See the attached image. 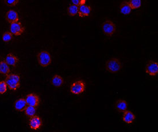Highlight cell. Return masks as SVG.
Wrapping results in <instances>:
<instances>
[{
  "instance_id": "d6986e66",
  "label": "cell",
  "mask_w": 158,
  "mask_h": 132,
  "mask_svg": "<svg viewBox=\"0 0 158 132\" xmlns=\"http://www.w3.org/2000/svg\"><path fill=\"white\" fill-rule=\"evenodd\" d=\"M25 116L29 118H32L35 116H36L37 112V108L31 106H27L25 108V110L24 111Z\"/></svg>"
},
{
  "instance_id": "4fadbf2b",
  "label": "cell",
  "mask_w": 158,
  "mask_h": 132,
  "mask_svg": "<svg viewBox=\"0 0 158 132\" xmlns=\"http://www.w3.org/2000/svg\"><path fill=\"white\" fill-rule=\"evenodd\" d=\"M123 121L127 124H132L136 120V116L133 112L129 110H127L123 112L122 117Z\"/></svg>"
},
{
  "instance_id": "5bb4252c",
  "label": "cell",
  "mask_w": 158,
  "mask_h": 132,
  "mask_svg": "<svg viewBox=\"0 0 158 132\" xmlns=\"http://www.w3.org/2000/svg\"><path fill=\"white\" fill-rule=\"evenodd\" d=\"M51 83L52 86L55 88L62 87L64 83V80L60 75L55 74L51 80Z\"/></svg>"
},
{
  "instance_id": "d4e9b609",
  "label": "cell",
  "mask_w": 158,
  "mask_h": 132,
  "mask_svg": "<svg viewBox=\"0 0 158 132\" xmlns=\"http://www.w3.org/2000/svg\"><path fill=\"white\" fill-rule=\"evenodd\" d=\"M71 2L73 4L79 7L82 5L86 4V0H71Z\"/></svg>"
},
{
  "instance_id": "5b68a950",
  "label": "cell",
  "mask_w": 158,
  "mask_h": 132,
  "mask_svg": "<svg viewBox=\"0 0 158 132\" xmlns=\"http://www.w3.org/2000/svg\"><path fill=\"white\" fill-rule=\"evenodd\" d=\"M101 29L106 36L111 37L116 31V25L112 21L106 20L102 24Z\"/></svg>"
},
{
  "instance_id": "e0dca14e",
  "label": "cell",
  "mask_w": 158,
  "mask_h": 132,
  "mask_svg": "<svg viewBox=\"0 0 158 132\" xmlns=\"http://www.w3.org/2000/svg\"><path fill=\"white\" fill-rule=\"evenodd\" d=\"M119 10L121 13L124 15H128L132 11V9H131L130 5L128 4V1H126V0L121 2Z\"/></svg>"
},
{
  "instance_id": "9c48e42d",
  "label": "cell",
  "mask_w": 158,
  "mask_h": 132,
  "mask_svg": "<svg viewBox=\"0 0 158 132\" xmlns=\"http://www.w3.org/2000/svg\"><path fill=\"white\" fill-rule=\"evenodd\" d=\"M43 121L42 118L38 116H35L30 118L29 121V128L33 130H38L42 128L43 126Z\"/></svg>"
},
{
  "instance_id": "7402d4cb",
  "label": "cell",
  "mask_w": 158,
  "mask_h": 132,
  "mask_svg": "<svg viewBox=\"0 0 158 132\" xmlns=\"http://www.w3.org/2000/svg\"><path fill=\"white\" fill-rule=\"evenodd\" d=\"M12 33H11L9 31H6L4 33H3L2 37V40L4 42H9L12 40L13 39Z\"/></svg>"
},
{
  "instance_id": "ffe728a7",
  "label": "cell",
  "mask_w": 158,
  "mask_h": 132,
  "mask_svg": "<svg viewBox=\"0 0 158 132\" xmlns=\"http://www.w3.org/2000/svg\"><path fill=\"white\" fill-rule=\"evenodd\" d=\"M79 7L75 5L70 4L67 8V13L68 15L70 16H75L78 13Z\"/></svg>"
},
{
  "instance_id": "9a60e30c",
  "label": "cell",
  "mask_w": 158,
  "mask_h": 132,
  "mask_svg": "<svg viewBox=\"0 0 158 132\" xmlns=\"http://www.w3.org/2000/svg\"><path fill=\"white\" fill-rule=\"evenodd\" d=\"M6 19L8 22L12 23L19 21V16L17 12L14 10H9L6 13Z\"/></svg>"
},
{
  "instance_id": "8992f818",
  "label": "cell",
  "mask_w": 158,
  "mask_h": 132,
  "mask_svg": "<svg viewBox=\"0 0 158 132\" xmlns=\"http://www.w3.org/2000/svg\"><path fill=\"white\" fill-rule=\"evenodd\" d=\"M145 71L150 76H156L158 74V62L154 61H148L146 64Z\"/></svg>"
},
{
  "instance_id": "52a82bcc",
  "label": "cell",
  "mask_w": 158,
  "mask_h": 132,
  "mask_svg": "<svg viewBox=\"0 0 158 132\" xmlns=\"http://www.w3.org/2000/svg\"><path fill=\"white\" fill-rule=\"evenodd\" d=\"M25 99L28 106L38 108L40 103V99L39 96L33 92L28 94L26 96Z\"/></svg>"
},
{
  "instance_id": "ba28073f",
  "label": "cell",
  "mask_w": 158,
  "mask_h": 132,
  "mask_svg": "<svg viewBox=\"0 0 158 132\" xmlns=\"http://www.w3.org/2000/svg\"><path fill=\"white\" fill-rule=\"evenodd\" d=\"M25 31L24 27L20 22L17 21L10 23V32L15 36H20L24 33Z\"/></svg>"
},
{
  "instance_id": "8fae6325",
  "label": "cell",
  "mask_w": 158,
  "mask_h": 132,
  "mask_svg": "<svg viewBox=\"0 0 158 132\" xmlns=\"http://www.w3.org/2000/svg\"><path fill=\"white\" fill-rule=\"evenodd\" d=\"M92 7L89 5H82L79 7L78 15L80 17H88L92 12Z\"/></svg>"
},
{
  "instance_id": "603a6c76",
  "label": "cell",
  "mask_w": 158,
  "mask_h": 132,
  "mask_svg": "<svg viewBox=\"0 0 158 132\" xmlns=\"http://www.w3.org/2000/svg\"><path fill=\"white\" fill-rule=\"evenodd\" d=\"M7 89H8V86L5 81V80L1 81H0V94L2 95L5 94L7 91Z\"/></svg>"
},
{
  "instance_id": "30bf717a",
  "label": "cell",
  "mask_w": 158,
  "mask_h": 132,
  "mask_svg": "<svg viewBox=\"0 0 158 132\" xmlns=\"http://www.w3.org/2000/svg\"><path fill=\"white\" fill-rule=\"evenodd\" d=\"M27 106L26 100L23 98L17 99L14 103V108L17 112H24Z\"/></svg>"
},
{
  "instance_id": "6da1fadb",
  "label": "cell",
  "mask_w": 158,
  "mask_h": 132,
  "mask_svg": "<svg viewBox=\"0 0 158 132\" xmlns=\"http://www.w3.org/2000/svg\"><path fill=\"white\" fill-rule=\"evenodd\" d=\"M105 69L109 73L115 74L118 73L122 69V63L118 58L113 57L109 59L105 62Z\"/></svg>"
},
{
  "instance_id": "7a4b0ae2",
  "label": "cell",
  "mask_w": 158,
  "mask_h": 132,
  "mask_svg": "<svg viewBox=\"0 0 158 132\" xmlns=\"http://www.w3.org/2000/svg\"><path fill=\"white\" fill-rule=\"evenodd\" d=\"M5 81L9 90L12 91H16L20 87V77L19 74H8Z\"/></svg>"
},
{
  "instance_id": "7c38bea8",
  "label": "cell",
  "mask_w": 158,
  "mask_h": 132,
  "mask_svg": "<svg viewBox=\"0 0 158 132\" xmlns=\"http://www.w3.org/2000/svg\"><path fill=\"white\" fill-rule=\"evenodd\" d=\"M116 110L119 112H124L128 108V104L124 99H118L115 103Z\"/></svg>"
},
{
  "instance_id": "3957f363",
  "label": "cell",
  "mask_w": 158,
  "mask_h": 132,
  "mask_svg": "<svg viewBox=\"0 0 158 132\" xmlns=\"http://www.w3.org/2000/svg\"><path fill=\"white\" fill-rule=\"evenodd\" d=\"M36 58L39 65L43 68L50 66L52 62V57L50 53L46 50L40 51L37 55Z\"/></svg>"
},
{
  "instance_id": "44dd1931",
  "label": "cell",
  "mask_w": 158,
  "mask_h": 132,
  "mask_svg": "<svg viewBox=\"0 0 158 132\" xmlns=\"http://www.w3.org/2000/svg\"><path fill=\"white\" fill-rule=\"evenodd\" d=\"M128 2L132 10L139 8L142 6V0H129Z\"/></svg>"
},
{
  "instance_id": "2e32d148",
  "label": "cell",
  "mask_w": 158,
  "mask_h": 132,
  "mask_svg": "<svg viewBox=\"0 0 158 132\" xmlns=\"http://www.w3.org/2000/svg\"><path fill=\"white\" fill-rule=\"evenodd\" d=\"M4 61L9 66H15L19 62V58L15 54L9 53L6 55Z\"/></svg>"
},
{
  "instance_id": "ac0fdd59",
  "label": "cell",
  "mask_w": 158,
  "mask_h": 132,
  "mask_svg": "<svg viewBox=\"0 0 158 132\" xmlns=\"http://www.w3.org/2000/svg\"><path fill=\"white\" fill-rule=\"evenodd\" d=\"M10 72V68L8 64L5 61H0V73L8 75Z\"/></svg>"
},
{
  "instance_id": "277c9868",
  "label": "cell",
  "mask_w": 158,
  "mask_h": 132,
  "mask_svg": "<svg viewBox=\"0 0 158 132\" xmlns=\"http://www.w3.org/2000/svg\"><path fill=\"white\" fill-rule=\"evenodd\" d=\"M86 90V83L82 80H78L72 83L70 87V92L72 94L79 95Z\"/></svg>"
},
{
  "instance_id": "cb8c5ba5",
  "label": "cell",
  "mask_w": 158,
  "mask_h": 132,
  "mask_svg": "<svg viewBox=\"0 0 158 132\" xmlns=\"http://www.w3.org/2000/svg\"><path fill=\"white\" fill-rule=\"evenodd\" d=\"M19 0H4L5 4L9 7H15L19 3Z\"/></svg>"
}]
</instances>
